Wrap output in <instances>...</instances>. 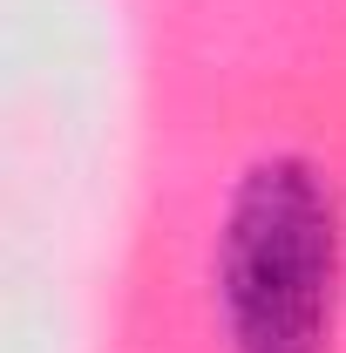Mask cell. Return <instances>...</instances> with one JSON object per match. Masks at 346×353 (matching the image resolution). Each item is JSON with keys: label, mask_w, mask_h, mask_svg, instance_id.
<instances>
[{"label": "cell", "mask_w": 346, "mask_h": 353, "mask_svg": "<svg viewBox=\"0 0 346 353\" xmlns=\"http://www.w3.org/2000/svg\"><path fill=\"white\" fill-rule=\"evenodd\" d=\"M217 299L231 353H326L340 204L305 157H265L238 176L217 231Z\"/></svg>", "instance_id": "6da1fadb"}]
</instances>
